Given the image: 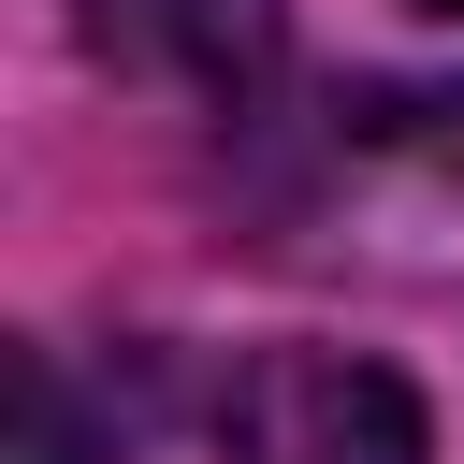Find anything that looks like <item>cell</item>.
I'll return each instance as SVG.
<instances>
[{"mask_svg":"<svg viewBox=\"0 0 464 464\" xmlns=\"http://www.w3.org/2000/svg\"><path fill=\"white\" fill-rule=\"evenodd\" d=\"M218 464H435V435H420V392H406L392 362H348V348H261V362L232 377Z\"/></svg>","mask_w":464,"mask_h":464,"instance_id":"6da1fadb","label":"cell"},{"mask_svg":"<svg viewBox=\"0 0 464 464\" xmlns=\"http://www.w3.org/2000/svg\"><path fill=\"white\" fill-rule=\"evenodd\" d=\"M420 14H464V0H420Z\"/></svg>","mask_w":464,"mask_h":464,"instance_id":"277c9868","label":"cell"},{"mask_svg":"<svg viewBox=\"0 0 464 464\" xmlns=\"http://www.w3.org/2000/svg\"><path fill=\"white\" fill-rule=\"evenodd\" d=\"M14 464H87V420H72L58 348H14Z\"/></svg>","mask_w":464,"mask_h":464,"instance_id":"3957f363","label":"cell"},{"mask_svg":"<svg viewBox=\"0 0 464 464\" xmlns=\"http://www.w3.org/2000/svg\"><path fill=\"white\" fill-rule=\"evenodd\" d=\"M87 58L188 102V116H261L276 87V0H87Z\"/></svg>","mask_w":464,"mask_h":464,"instance_id":"7a4b0ae2","label":"cell"}]
</instances>
